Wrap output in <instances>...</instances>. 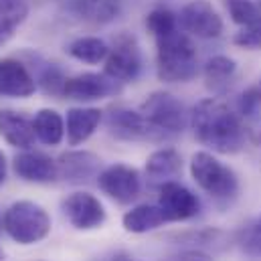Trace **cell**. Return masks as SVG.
<instances>
[{
  "mask_svg": "<svg viewBox=\"0 0 261 261\" xmlns=\"http://www.w3.org/2000/svg\"><path fill=\"white\" fill-rule=\"evenodd\" d=\"M191 126L196 140L213 152L235 154L245 148L247 132L241 118L221 99L198 101L191 114Z\"/></svg>",
  "mask_w": 261,
  "mask_h": 261,
  "instance_id": "obj_1",
  "label": "cell"
},
{
  "mask_svg": "<svg viewBox=\"0 0 261 261\" xmlns=\"http://www.w3.org/2000/svg\"><path fill=\"white\" fill-rule=\"evenodd\" d=\"M156 73L164 83H187L198 75V53L189 35L176 29L156 39Z\"/></svg>",
  "mask_w": 261,
  "mask_h": 261,
  "instance_id": "obj_2",
  "label": "cell"
},
{
  "mask_svg": "<svg viewBox=\"0 0 261 261\" xmlns=\"http://www.w3.org/2000/svg\"><path fill=\"white\" fill-rule=\"evenodd\" d=\"M2 227L12 241L20 245H33L51 233V217L41 204L33 200H16L4 211Z\"/></svg>",
  "mask_w": 261,
  "mask_h": 261,
  "instance_id": "obj_3",
  "label": "cell"
},
{
  "mask_svg": "<svg viewBox=\"0 0 261 261\" xmlns=\"http://www.w3.org/2000/svg\"><path fill=\"white\" fill-rule=\"evenodd\" d=\"M191 176L200 191L217 202H233L239 195L237 174L208 152H196L191 158Z\"/></svg>",
  "mask_w": 261,
  "mask_h": 261,
  "instance_id": "obj_4",
  "label": "cell"
},
{
  "mask_svg": "<svg viewBox=\"0 0 261 261\" xmlns=\"http://www.w3.org/2000/svg\"><path fill=\"white\" fill-rule=\"evenodd\" d=\"M144 118L152 124L154 130H158L162 136L180 134L189 124V116L185 110V103L166 91L152 93L140 108Z\"/></svg>",
  "mask_w": 261,
  "mask_h": 261,
  "instance_id": "obj_5",
  "label": "cell"
},
{
  "mask_svg": "<svg viewBox=\"0 0 261 261\" xmlns=\"http://www.w3.org/2000/svg\"><path fill=\"white\" fill-rule=\"evenodd\" d=\"M140 71H142V51L136 39L130 35H120L114 41V47H110L103 73L118 83H130L138 79Z\"/></svg>",
  "mask_w": 261,
  "mask_h": 261,
  "instance_id": "obj_6",
  "label": "cell"
},
{
  "mask_svg": "<svg viewBox=\"0 0 261 261\" xmlns=\"http://www.w3.org/2000/svg\"><path fill=\"white\" fill-rule=\"evenodd\" d=\"M178 22L185 33L196 39H217L225 27L221 14L206 0H191L185 4L178 14Z\"/></svg>",
  "mask_w": 261,
  "mask_h": 261,
  "instance_id": "obj_7",
  "label": "cell"
},
{
  "mask_svg": "<svg viewBox=\"0 0 261 261\" xmlns=\"http://www.w3.org/2000/svg\"><path fill=\"white\" fill-rule=\"evenodd\" d=\"M97 185L106 195L120 204H128L134 198H138L142 189L140 172L128 164H112L103 168L97 174Z\"/></svg>",
  "mask_w": 261,
  "mask_h": 261,
  "instance_id": "obj_8",
  "label": "cell"
},
{
  "mask_svg": "<svg viewBox=\"0 0 261 261\" xmlns=\"http://www.w3.org/2000/svg\"><path fill=\"white\" fill-rule=\"evenodd\" d=\"M108 132L124 142H138V140H156L164 138L158 130L152 128V124L144 118L142 112H134L128 108H112L106 120Z\"/></svg>",
  "mask_w": 261,
  "mask_h": 261,
  "instance_id": "obj_9",
  "label": "cell"
},
{
  "mask_svg": "<svg viewBox=\"0 0 261 261\" xmlns=\"http://www.w3.org/2000/svg\"><path fill=\"white\" fill-rule=\"evenodd\" d=\"M158 206L162 208L166 221H189L200 213V200L198 196L189 191L185 185L168 180L160 185Z\"/></svg>",
  "mask_w": 261,
  "mask_h": 261,
  "instance_id": "obj_10",
  "label": "cell"
},
{
  "mask_svg": "<svg viewBox=\"0 0 261 261\" xmlns=\"http://www.w3.org/2000/svg\"><path fill=\"white\" fill-rule=\"evenodd\" d=\"M67 221L79 231H91L106 223V206L91 193H73L63 200Z\"/></svg>",
  "mask_w": 261,
  "mask_h": 261,
  "instance_id": "obj_11",
  "label": "cell"
},
{
  "mask_svg": "<svg viewBox=\"0 0 261 261\" xmlns=\"http://www.w3.org/2000/svg\"><path fill=\"white\" fill-rule=\"evenodd\" d=\"M120 91V83L108 77L106 73H79L65 81L63 95L75 101H93L103 99Z\"/></svg>",
  "mask_w": 261,
  "mask_h": 261,
  "instance_id": "obj_12",
  "label": "cell"
},
{
  "mask_svg": "<svg viewBox=\"0 0 261 261\" xmlns=\"http://www.w3.org/2000/svg\"><path fill=\"white\" fill-rule=\"evenodd\" d=\"M12 166H14L16 176L27 180V182L45 185V182H53L59 176L57 162L43 152H31V150L22 152L14 158Z\"/></svg>",
  "mask_w": 261,
  "mask_h": 261,
  "instance_id": "obj_13",
  "label": "cell"
},
{
  "mask_svg": "<svg viewBox=\"0 0 261 261\" xmlns=\"http://www.w3.org/2000/svg\"><path fill=\"white\" fill-rule=\"evenodd\" d=\"M35 91L37 81L27 67L16 59H0V95L24 99Z\"/></svg>",
  "mask_w": 261,
  "mask_h": 261,
  "instance_id": "obj_14",
  "label": "cell"
},
{
  "mask_svg": "<svg viewBox=\"0 0 261 261\" xmlns=\"http://www.w3.org/2000/svg\"><path fill=\"white\" fill-rule=\"evenodd\" d=\"M99 164L101 160L93 152H85V150L65 152L57 162L59 176H63L67 182H73V185L89 182L93 176H97Z\"/></svg>",
  "mask_w": 261,
  "mask_h": 261,
  "instance_id": "obj_15",
  "label": "cell"
},
{
  "mask_svg": "<svg viewBox=\"0 0 261 261\" xmlns=\"http://www.w3.org/2000/svg\"><path fill=\"white\" fill-rule=\"evenodd\" d=\"M0 136L20 150H29L37 140L33 120L12 110H0Z\"/></svg>",
  "mask_w": 261,
  "mask_h": 261,
  "instance_id": "obj_16",
  "label": "cell"
},
{
  "mask_svg": "<svg viewBox=\"0 0 261 261\" xmlns=\"http://www.w3.org/2000/svg\"><path fill=\"white\" fill-rule=\"evenodd\" d=\"M101 112L97 108H71L67 112L65 132L67 144L69 146H79L91 138V134L97 130L101 124Z\"/></svg>",
  "mask_w": 261,
  "mask_h": 261,
  "instance_id": "obj_17",
  "label": "cell"
},
{
  "mask_svg": "<svg viewBox=\"0 0 261 261\" xmlns=\"http://www.w3.org/2000/svg\"><path fill=\"white\" fill-rule=\"evenodd\" d=\"M69 10L85 22L108 24L122 12V0H71Z\"/></svg>",
  "mask_w": 261,
  "mask_h": 261,
  "instance_id": "obj_18",
  "label": "cell"
},
{
  "mask_svg": "<svg viewBox=\"0 0 261 261\" xmlns=\"http://www.w3.org/2000/svg\"><path fill=\"white\" fill-rule=\"evenodd\" d=\"M182 170V158L174 148H160L152 152L146 160V174L152 180L168 182Z\"/></svg>",
  "mask_w": 261,
  "mask_h": 261,
  "instance_id": "obj_19",
  "label": "cell"
},
{
  "mask_svg": "<svg viewBox=\"0 0 261 261\" xmlns=\"http://www.w3.org/2000/svg\"><path fill=\"white\" fill-rule=\"evenodd\" d=\"M164 223H168V221L158 204H138L132 211H128L122 219L124 229L128 233H138V235L154 231Z\"/></svg>",
  "mask_w": 261,
  "mask_h": 261,
  "instance_id": "obj_20",
  "label": "cell"
},
{
  "mask_svg": "<svg viewBox=\"0 0 261 261\" xmlns=\"http://www.w3.org/2000/svg\"><path fill=\"white\" fill-rule=\"evenodd\" d=\"M33 126H35L37 140H41L47 146L61 144V140L65 136V122H63L61 114L55 110H47V108L39 110L33 120Z\"/></svg>",
  "mask_w": 261,
  "mask_h": 261,
  "instance_id": "obj_21",
  "label": "cell"
},
{
  "mask_svg": "<svg viewBox=\"0 0 261 261\" xmlns=\"http://www.w3.org/2000/svg\"><path fill=\"white\" fill-rule=\"evenodd\" d=\"M29 0H0V47L29 16Z\"/></svg>",
  "mask_w": 261,
  "mask_h": 261,
  "instance_id": "obj_22",
  "label": "cell"
},
{
  "mask_svg": "<svg viewBox=\"0 0 261 261\" xmlns=\"http://www.w3.org/2000/svg\"><path fill=\"white\" fill-rule=\"evenodd\" d=\"M235 71H237V63L227 57V55H215L211 57L204 69H202V75H204V81H206V87L213 89V91H223L231 79L235 77Z\"/></svg>",
  "mask_w": 261,
  "mask_h": 261,
  "instance_id": "obj_23",
  "label": "cell"
},
{
  "mask_svg": "<svg viewBox=\"0 0 261 261\" xmlns=\"http://www.w3.org/2000/svg\"><path fill=\"white\" fill-rule=\"evenodd\" d=\"M67 53L81 61V63H89V65H97L101 61H106L110 47L106 41H101L99 37H79L73 43H69Z\"/></svg>",
  "mask_w": 261,
  "mask_h": 261,
  "instance_id": "obj_24",
  "label": "cell"
},
{
  "mask_svg": "<svg viewBox=\"0 0 261 261\" xmlns=\"http://www.w3.org/2000/svg\"><path fill=\"white\" fill-rule=\"evenodd\" d=\"M227 10L231 20L241 27H249L261 18V2L253 0H227Z\"/></svg>",
  "mask_w": 261,
  "mask_h": 261,
  "instance_id": "obj_25",
  "label": "cell"
},
{
  "mask_svg": "<svg viewBox=\"0 0 261 261\" xmlns=\"http://www.w3.org/2000/svg\"><path fill=\"white\" fill-rule=\"evenodd\" d=\"M146 27L154 35V39H158L178 29V16H174V12H170L168 8H154L146 16Z\"/></svg>",
  "mask_w": 261,
  "mask_h": 261,
  "instance_id": "obj_26",
  "label": "cell"
},
{
  "mask_svg": "<svg viewBox=\"0 0 261 261\" xmlns=\"http://www.w3.org/2000/svg\"><path fill=\"white\" fill-rule=\"evenodd\" d=\"M237 243L243 249V253H247L251 257H261V219L245 225L239 231Z\"/></svg>",
  "mask_w": 261,
  "mask_h": 261,
  "instance_id": "obj_27",
  "label": "cell"
},
{
  "mask_svg": "<svg viewBox=\"0 0 261 261\" xmlns=\"http://www.w3.org/2000/svg\"><path fill=\"white\" fill-rule=\"evenodd\" d=\"M65 81L67 79L63 77V73L55 65H47L43 69L41 77H39V83H41L43 91L45 93H51V95H63Z\"/></svg>",
  "mask_w": 261,
  "mask_h": 261,
  "instance_id": "obj_28",
  "label": "cell"
},
{
  "mask_svg": "<svg viewBox=\"0 0 261 261\" xmlns=\"http://www.w3.org/2000/svg\"><path fill=\"white\" fill-rule=\"evenodd\" d=\"M233 43L241 49H261V18L257 22L249 24V27H243L235 37H233Z\"/></svg>",
  "mask_w": 261,
  "mask_h": 261,
  "instance_id": "obj_29",
  "label": "cell"
},
{
  "mask_svg": "<svg viewBox=\"0 0 261 261\" xmlns=\"http://www.w3.org/2000/svg\"><path fill=\"white\" fill-rule=\"evenodd\" d=\"M239 112H241V116H245V118H255V116H259L261 99H259V95H257V91H255V87L247 89V91L241 95V99H239Z\"/></svg>",
  "mask_w": 261,
  "mask_h": 261,
  "instance_id": "obj_30",
  "label": "cell"
},
{
  "mask_svg": "<svg viewBox=\"0 0 261 261\" xmlns=\"http://www.w3.org/2000/svg\"><path fill=\"white\" fill-rule=\"evenodd\" d=\"M174 261H213L211 255H206L204 251H198V249H191V251H185L180 253Z\"/></svg>",
  "mask_w": 261,
  "mask_h": 261,
  "instance_id": "obj_31",
  "label": "cell"
},
{
  "mask_svg": "<svg viewBox=\"0 0 261 261\" xmlns=\"http://www.w3.org/2000/svg\"><path fill=\"white\" fill-rule=\"evenodd\" d=\"M4 180H6V156L0 150V187L4 185Z\"/></svg>",
  "mask_w": 261,
  "mask_h": 261,
  "instance_id": "obj_32",
  "label": "cell"
},
{
  "mask_svg": "<svg viewBox=\"0 0 261 261\" xmlns=\"http://www.w3.org/2000/svg\"><path fill=\"white\" fill-rule=\"evenodd\" d=\"M255 91H257V95H259V99H261V79H259V83L255 85Z\"/></svg>",
  "mask_w": 261,
  "mask_h": 261,
  "instance_id": "obj_33",
  "label": "cell"
},
{
  "mask_svg": "<svg viewBox=\"0 0 261 261\" xmlns=\"http://www.w3.org/2000/svg\"><path fill=\"white\" fill-rule=\"evenodd\" d=\"M124 261H136V259H124Z\"/></svg>",
  "mask_w": 261,
  "mask_h": 261,
  "instance_id": "obj_34",
  "label": "cell"
},
{
  "mask_svg": "<svg viewBox=\"0 0 261 261\" xmlns=\"http://www.w3.org/2000/svg\"><path fill=\"white\" fill-rule=\"evenodd\" d=\"M0 259H2V251H0Z\"/></svg>",
  "mask_w": 261,
  "mask_h": 261,
  "instance_id": "obj_35",
  "label": "cell"
}]
</instances>
